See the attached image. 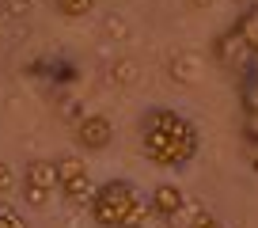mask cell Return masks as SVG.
<instances>
[{"instance_id":"cell-1","label":"cell","mask_w":258,"mask_h":228,"mask_svg":"<svg viewBox=\"0 0 258 228\" xmlns=\"http://www.w3.org/2000/svg\"><path fill=\"white\" fill-rule=\"evenodd\" d=\"M141 148L156 167H186L202 148V137L175 106H148L141 114Z\"/></svg>"},{"instance_id":"cell-2","label":"cell","mask_w":258,"mask_h":228,"mask_svg":"<svg viewBox=\"0 0 258 228\" xmlns=\"http://www.w3.org/2000/svg\"><path fill=\"white\" fill-rule=\"evenodd\" d=\"M88 209H91V220L99 228H141L145 217L152 213L145 194L129 179H106L103 187H95Z\"/></svg>"},{"instance_id":"cell-3","label":"cell","mask_w":258,"mask_h":228,"mask_svg":"<svg viewBox=\"0 0 258 228\" xmlns=\"http://www.w3.org/2000/svg\"><path fill=\"white\" fill-rule=\"evenodd\" d=\"M53 171H57V190H61L73 205L91 202L95 187H91V175H88V167H84L80 156H73V152L57 156V160H53Z\"/></svg>"},{"instance_id":"cell-4","label":"cell","mask_w":258,"mask_h":228,"mask_svg":"<svg viewBox=\"0 0 258 228\" xmlns=\"http://www.w3.org/2000/svg\"><path fill=\"white\" fill-rule=\"evenodd\" d=\"M53 190H57L53 160H31L23 167V202L31 205V209H46Z\"/></svg>"},{"instance_id":"cell-5","label":"cell","mask_w":258,"mask_h":228,"mask_svg":"<svg viewBox=\"0 0 258 228\" xmlns=\"http://www.w3.org/2000/svg\"><path fill=\"white\" fill-rule=\"evenodd\" d=\"M114 141V122L106 114H84L76 122V145L88 148V152H103Z\"/></svg>"},{"instance_id":"cell-6","label":"cell","mask_w":258,"mask_h":228,"mask_svg":"<svg viewBox=\"0 0 258 228\" xmlns=\"http://www.w3.org/2000/svg\"><path fill=\"white\" fill-rule=\"evenodd\" d=\"M186 194L182 187H175V183H160V187L152 190V198H148V209H152V217H160L163 224H175L178 217L186 213Z\"/></svg>"},{"instance_id":"cell-7","label":"cell","mask_w":258,"mask_h":228,"mask_svg":"<svg viewBox=\"0 0 258 228\" xmlns=\"http://www.w3.org/2000/svg\"><path fill=\"white\" fill-rule=\"evenodd\" d=\"M167 73H171V80H178V84H194V76H198V57L194 53H175Z\"/></svg>"},{"instance_id":"cell-8","label":"cell","mask_w":258,"mask_h":228,"mask_svg":"<svg viewBox=\"0 0 258 228\" xmlns=\"http://www.w3.org/2000/svg\"><path fill=\"white\" fill-rule=\"evenodd\" d=\"M53 8H57V16H64V19H84V16H91L95 0H53Z\"/></svg>"},{"instance_id":"cell-9","label":"cell","mask_w":258,"mask_h":228,"mask_svg":"<svg viewBox=\"0 0 258 228\" xmlns=\"http://www.w3.org/2000/svg\"><path fill=\"white\" fill-rule=\"evenodd\" d=\"M110 80L121 84V88H129V84L137 80V65H133V61H114L110 65Z\"/></svg>"},{"instance_id":"cell-10","label":"cell","mask_w":258,"mask_h":228,"mask_svg":"<svg viewBox=\"0 0 258 228\" xmlns=\"http://www.w3.org/2000/svg\"><path fill=\"white\" fill-rule=\"evenodd\" d=\"M0 228H31V224L23 220V213H19V209H12V205L0 202Z\"/></svg>"},{"instance_id":"cell-11","label":"cell","mask_w":258,"mask_h":228,"mask_svg":"<svg viewBox=\"0 0 258 228\" xmlns=\"http://www.w3.org/2000/svg\"><path fill=\"white\" fill-rule=\"evenodd\" d=\"M16 183H19L16 167H12V163H4V160H0V198H8L12 190H16Z\"/></svg>"},{"instance_id":"cell-12","label":"cell","mask_w":258,"mask_h":228,"mask_svg":"<svg viewBox=\"0 0 258 228\" xmlns=\"http://www.w3.org/2000/svg\"><path fill=\"white\" fill-rule=\"evenodd\" d=\"M190 228H224V224H220L217 213H209V209H194V213H190Z\"/></svg>"},{"instance_id":"cell-13","label":"cell","mask_w":258,"mask_h":228,"mask_svg":"<svg viewBox=\"0 0 258 228\" xmlns=\"http://www.w3.org/2000/svg\"><path fill=\"white\" fill-rule=\"evenodd\" d=\"M4 4H8V12H27L31 8V0H4Z\"/></svg>"},{"instance_id":"cell-14","label":"cell","mask_w":258,"mask_h":228,"mask_svg":"<svg viewBox=\"0 0 258 228\" xmlns=\"http://www.w3.org/2000/svg\"><path fill=\"white\" fill-rule=\"evenodd\" d=\"M190 4H194V8H202V4H205V8H209V0H190Z\"/></svg>"},{"instance_id":"cell-15","label":"cell","mask_w":258,"mask_h":228,"mask_svg":"<svg viewBox=\"0 0 258 228\" xmlns=\"http://www.w3.org/2000/svg\"><path fill=\"white\" fill-rule=\"evenodd\" d=\"M239 4H254V0H239Z\"/></svg>"},{"instance_id":"cell-16","label":"cell","mask_w":258,"mask_h":228,"mask_svg":"<svg viewBox=\"0 0 258 228\" xmlns=\"http://www.w3.org/2000/svg\"><path fill=\"white\" fill-rule=\"evenodd\" d=\"M250 8H254V12H258V0H254V4H250Z\"/></svg>"}]
</instances>
